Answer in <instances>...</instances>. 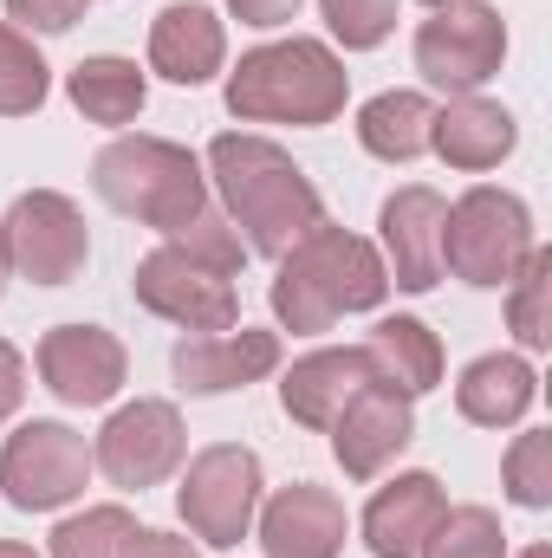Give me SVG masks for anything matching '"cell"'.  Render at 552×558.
I'll return each instance as SVG.
<instances>
[{"label": "cell", "instance_id": "8", "mask_svg": "<svg viewBox=\"0 0 552 558\" xmlns=\"http://www.w3.org/2000/svg\"><path fill=\"white\" fill-rule=\"evenodd\" d=\"M507 59V20L488 0H448L429 7V20L416 26V72L442 92H475L501 72Z\"/></svg>", "mask_w": 552, "mask_h": 558}, {"label": "cell", "instance_id": "27", "mask_svg": "<svg viewBox=\"0 0 552 558\" xmlns=\"http://www.w3.org/2000/svg\"><path fill=\"white\" fill-rule=\"evenodd\" d=\"M416 558H507V533L488 507H442Z\"/></svg>", "mask_w": 552, "mask_h": 558}, {"label": "cell", "instance_id": "29", "mask_svg": "<svg viewBox=\"0 0 552 558\" xmlns=\"http://www.w3.org/2000/svg\"><path fill=\"white\" fill-rule=\"evenodd\" d=\"M501 474H507V500H514V507H527V513L552 507V435H547V428L514 435V448H507Z\"/></svg>", "mask_w": 552, "mask_h": 558}, {"label": "cell", "instance_id": "33", "mask_svg": "<svg viewBox=\"0 0 552 558\" xmlns=\"http://www.w3.org/2000/svg\"><path fill=\"white\" fill-rule=\"evenodd\" d=\"M118 558H202L189 539H176V533H156V526H131V539H124V553Z\"/></svg>", "mask_w": 552, "mask_h": 558}, {"label": "cell", "instance_id": "17", "mask_svg": "<svg viewBox=\"0 0 552 558\" xmlns=\"http://www.w3.org/2000/svg\"><path fill=\"white\" fill-rule=\"evenodd\" d=\"M514 143H520L514 111L494 105V98H475V92L448 98V105L429 118V149H435L448 169H468V175L501 169V162L514 156Z\"/></svg>", "mask_w": 552, "mask_h": 558}, {"label": "cell", "instance_id": "32", "mask_svg": "<svg viewBox=\"0 0 552 558\" xmlns=\"http://www.w3.org/2000/svg\"><path fill=\"white\" fill-rule=\"evenodd\" d=\"M85 7L92 0H7V13L20 26H33V33H72L85 20Z\"/></svg>", "mask_w": 552, "mask_h": 558}, {"label": "cell", "instance_id": "25", "mask_svg": "<svg viewBox=\"0 0 552 558\" xmlns=\"http://www.w3.org/2000/svg\"><path fill=\"white\" fill-rule=\"evenodd\" d=\"M507 286H514V292H507V331H514L527 351H547V344H552V312H547V299H552V254H547V247H533V254L514 267Z\"/></svg>", "mask_w": 552, "mask_h": 558}, {"label": "cell", "instance_id": "2", "mask_svg": "<svg viewBox=\"0 0 552 558\" xmlns=\"http://www.w3.org/2000/svg\"><path fill=\"white\" fill-rule=\"evenodd\" d=\"M391 292V274H384V254L351 234V228H305L286 254H279L274 274V318L286 331L312 338V331H332L345 312H371L384 305Z\"/></svg>", "mask_w": 552, "mask_h": 558}, {"label": "cell", "instance_id": "3", "mask_svg": "<svg viewBox=\"0 0 552 558\" xmlns=\"http://www.w3.org/2000/svg\"><path fill=\"white\" fill-rule=\"evenodd\" d=\"M351 98V72L325 39H274L241 52V65L228 72V111L241 124H299L319 131L345 111Z\"/></svg>", "mask_w": 552, "mask_h": 558}, {"label": "cell", "instance_id": "5", "mask_svg": "<svg viewBox=\"0 0 552 558\" xmlns=\"http://www.w3.org/2000/svg\"><path fill=\"white\" fill-rule=\"evenodd\" d=\"M533 208L514 189H468L448 221H442V274L468 279V286H507L514 267L533 254Z\"/></svg>", "mask_w": 552, "mask_h": 558}, {"label": "cell", "instance_id": "13", "mask_svg": "<svg viewBox=\"0 0 552 558\" xmlns=\"http://www.w3.org/2000/svg\"><path fill=\"white\" fill-rule=\"evenodd\" d=\"M416 397L404 390H391V384H364L338 416H332V454H338V468L351 474V481H377L404 448H410L416 435Z\"/></svg>", "mask_w": 552, "mask_h": 558}, {"label": "cell", "instance_id": "38", "mask_svg": "<svg viewBox=\"0 0 552 558\" xmlns=\"http://www.w3.org/2000/svg\"><path fill=\"white\" fill-rule=\"evenodd\" d=\"M0 292H7V247H0Z\"/></svg>", "mask_w": 552, "mask_h": 558}, {"label": "cell", "instance_id": "4", "mask_svg": "<svg viewBox=\"0 0 552 558\" xmlns=\"http://www.w3.org/2000/svg\"><path fill=\"white\" fill-rule=\"evenodd\" d=\"M92 189L156 234L189 228L208 208V169L169 137H118L98 149L92 162Z\"/></svg>", "mask_w": 552, "mask_h": 558}, {"label": "cell", "instance_id": "21", "mask_svg": "<svg viewBox=\"0 0 552 558\" xmlns=\"http://www.w3.org/2000/svg\"><path fill=\"white\" fill-rule=\"evenodd\" d=\"M533 397H540V377H533V364L514 357V351L475 357V364L461 371V384H455V410H461V422H475V428H507V422H520L533 410Z\"/></svg>", "mask_w": 552, "mask_h": 558}, {"label": "cell", "instance_id": "22", "mask_svg": "<svg viewBox=\"0 0 552 558\" xmlns=\"http://www.w3.org/2000/svg\"><path fill=\"white\" fill-rule=\"evenodd\" d=\"M364 357H371V377L404 397H429L442 384V344L422 318H377L364 338Z\"/></svg>", "mask_w": 552, "mask_h": 558}, {"label": "cell", "instance_id": "10", "mask_svg": "<svg viewBox=\"0 0 552 558\" xmlns=\"http://www.w3.org/2000/svg\"><path fill=\"white\" fill-rule=\"evenodd\" d=\"M131 292H137L143 312H156V318H169V325H182V331H235L241 325V292H235V279L215 274V267H202V260H189L182 247H149L137 260V274H131Z\"/></svg>", "mask_w": 552, "mask_h": 558}, {"label": "cell", "instance_id": "31", "mask_svg": "<svg viewBox=\"0 0 552 558\" xmlns=\"http://www.w3.org/2000/svg\"><path fill=\"white\" fill-rule=\"evenodd\" d=\"M169 247H182L189 260H202V267H215V274H241V260H248V241L228 228V215H215V208H202L189 228H176L169 234Z\"/></svg>", "mask_w": 552, "mask_h": 558}, {"label": "cell", "instance_id": "39", "mask_svg": "<svg viewBox=\"0 0 552 558\" xmlns=\"http://www.w3.org/2000/svg\"><path fill=\"white\" fill-rule=\"evenodd\" d=\"M422 7H448V0H422Z\"/></svg>", "mask_w": 552, "mask_h": 558}, {"label": "cell", "instance_id": "14", "mask_svg": "<svg viewBox=\"0 0 552 558\" xmlns=\"http://www.w3.org/2000/svg\"><path fill=\"white\" fill-rule=\"evenodd\" d=\"M279 364V331H189L169 351V371L189 397H221V390H248Z\"/></svg>", "mask_w": 552, "mask_h": 558}, {"label": "cell", "instance_id": "34", "mask_svg": "<svg viewBox=\"0 0 552 558\" xmlns=\"http://www.w3.org/2000/svg\"><path fill=\"white\" fill-rule=\"evenodd\" d=\"M299 7H305V0H228V13H235L241 26H286Z\"/></svg>", "mask_w": 552, "mask_h": 558}, {"label": "cell", "instance_id": "23", "mask_svg": "<svg viewBox=\"0 0 552 558\" xmlns=\"http://www.w3.org/2000/svg\"><path fill=\"white\" fill-rule=\"evenodd\" d=\"M65 92H72V105H79V118L85 124H131L143 111V72L137 59H118V52H98V59H79L72 65V78H65Z\"/></svg>", "mask_w": 552, "mask_h": 558}, {"label": "cell", "instance_id": "28", "mask_svg": "<svg viewBox=\"0 0 552 558\" xmlns=\"http://www.w3.org/2000/svg\"><path fill=\"white\" fill-rule=\"evenodd\" d=\"M131 513L124 507H85L72 520L52 526V558H118L124 539H131Z\"/></svg>", "mask_w": 552, "mask_h": 558}, {"label": "cell", "instance_id": "11", "mask_svg": "<svg viewBox=\"0 0 552 558\" xmlns=\"http://www.w3.org/2000/svg\"><path fill=\"white\" fill-rule=\"evenodd\" d=\"M182 454H189L182 416H176V403H156V397L124 403L92 441V468H105V481L124 487V494H143V487L169 481L182 468Z\"/></svg>", "mask_w": 552, "mask_h": 558}, {"label": "cell", "instance_id": "26", "mask_svg": "<svg viewBox=\"0 0 552 558\" xmlns=\"http://www.w3.org/2000/svg\"><path fill=\"white\" fill-rule=\"evenodd\" d=\"M52 92V72L39 59V46L20 26H0V118H33Z\"/></svg>", "mask_w": 552, "mask_h": 558}, {"label": "cell", "instance_id": "12", "mask_svg": "<svg viewBox=\"0 0 552 558\" xmlns=\"http://www.w3.org/2000/svg\"><path fill=\"white\" fill-rule=\"evenodd\" d=\"M124 371H131V357H124L118 331H105V325H52L39 338V377L72 410L111 403L124 390Z\"/></svg>", "mask_w": 552, "mask_h": 558}, {"label": "cell", "instance_id": "36", "mask_svg": "<svg viewBox=\"0 0 552 558\" xmlns=\"http://www.w3.org/2000/svg\"><path fill=\"white\" fill-rule=\"evenodd\" d=\"M0 558H39L33 546H20V539H0Z\"/></svg>", "mask_w": 552, "mask_h": 558}, {"label": "cell", "instance_id": "37", "mask_svg": "<svg viewBox=\"0 0 552 558\" xmlns=\"http://www.w3.org/2000/svg\"><path fill=\"white\" fill-rule=\"evenodd\" d=\"M520 558H552V553H547V546H527V553H520Z\"/></svg>", "mask_w": 552, "mask_h": 558}, {"label": "cell", "instance_id": "18", "mask_svg": "<svg viewBox=\"0 0 552 558\" xmlns=\"http://www.w3.org/2000/svg\"><path fill=\"white\" fill-rule=\"evenodd\" d=\"M228 59V33L215 20V7L202 0H169L149 20V72H163L169 85H208Z\"/></svg>", "mask_w": 552, "mask_h": 558}, {"label": "cell", "instance_id": "20", "mask_svg": "<svg viewBox=\"0 0 552 558\" xmlns=\"http://www.w3.org/2000/svg\"><path fill=\"white\" fill-rule=\"evenodd\" d=\"M442 481L435 474H397L391 487H377L371 494V507H364V546L371 558H416L422 553V539H429V526L442 520Z\"/></svg>", "mask_w": 552, "mask_h": 558}, {"label": "cell", "instance_id": "24", "mask_svg": "<svg viewBox=\"0 0 552 558\" xmlns=\"http://www.w3.org/2000/svg\"><path fill=\"white\" fill-rule=\"evenodd\" d=\"M429 118H435V105L422 92H377L358 111V143L377 162H416L429 149Z\"/></svg>", "mask_w": 552, "mask_h": 558}, {"label": "cell", "instance_id": "9", "mask_svg": "<svg viewBox=\"0 0 552 558\" xmlns=\"http://www.w3.org/2000/svg\"><path fill=\"white\" fill-rule=\"evenodd\" d=\"M92 448L72 422H26L0 448V487L20 513H59L85 494Z\"/></svg>", "mask_w": 552, "mask_h": 558}, {"label": "cell", "instance_id": "16", "mask_svg": "<svg viewBox=\"0 0 552 558\" xmlns=\"http://www.w3.org/2000/svg\"><path fill=\"white\" fill-rule=\"evenodd\" d=\"M345 500L332 487H312V481H292L279 487L274 500L261 507V546L267 558H338L345 553Z\"/></svg>", "mask_w": 552, "mask_h": 558}, {"label": "cell", "instance_id": "1", "mask_svg": "<svg viewBox=\"0 0 552 558\" xmlns=\"http://www.w3.org/2000/svg\"><path fill=\"white\" fill-rule=\"evenodd\" d=\"M208 175H215V189L228 202V228L248 241V254L279 260L305 228L325 221L312 175L274 137H248V131L215 137L208 143Z\"/></svg>", "mask_w": 552, "mask_h": 558}, {"label": "cell", "instance_id": "7", "mask_svg": "<svg viewBox=\"0 0 552 558\" xmlns=\"http://www.w3.org/2000/svg\"><path fill=\"white\" fill-rule=\"evenodd\" d=\"M0 247H7V274L33 279V286H72L85 274L92 234L72 195L59 189H26L13 195L7 221H0Z\"/></svg>", "mask_w": 552, "mask_h": 558}, {"label": "cell", "instance_id": "35", "mask_svg": "<svg viewBox=\"0 0 552 558\" xmlns=\"http://www.w3.org/2000/svg\"><path fill=\"white\" fill-rule=\"evenodd\" d=\"M20 397H26V364H20V351L0 338V422L20 410Z\"/></svg>", "mask_w": 552, "mask_h": 558}, {"label": "cell", "instance_id": "15", "mask_svg": "<svg viewBox=\"0 0 552 558\" xmlns=\"http://www.w3.org/2000/svg\"><path fill=\"white\" fill-rule=\"evenodd\" d=\"M442 221H448V202L429 189V182H410L384 202L377 228H384V274L404 292H429L442 286Z\"/></svg>", "mask_w": 552, "mask_h": 558}, {"label": "cell", "instance_id": "6", "mask_svg": "<svg viewBox=\"0 0 552 558\" xmlns=\"http://www.w3.org/2000/svg\"><path fill=\"white\" fill-rule=\"evenodd\" d=\"M176 513H182V526L202 546H215V553L241 546L254 533V513H261V454L254 448H235V441L202 448L189 461V474H182Z\"/></svg>", "mask_w": 552, "mask_h": 558}, {"label": "cell", "instance_id": "19", "mask_svg": "<svg viewBox=\"0 0 552 558\" xmlns=\"http://www.w3.org/2000/svg\"><path fill=\"white\" fill-rule=\"evenodd\" d=\"M364 384H377L364 344H345V351L332 344V351H312V357H299V364L286 371L279 403H286V416L299 422V428H332V416H338Z\"/></svg>", "mask_w": 552, "mask_h": 558}, {"label": "cell", "instance_id": "30", "mask_svg": "<svg viewBox=\"0 0 552 558\" xmlns=\"http://www.w3.org/2000/svg\"><path fill=\"white\" fill-rule=\"evenodd\" d=\"M319 13H325L332 39H338L345 52H371V46H384L391 26H397V0H319Z\"/></svg>", "mask_w": 552, "mask_h": 558}]
</instances>
